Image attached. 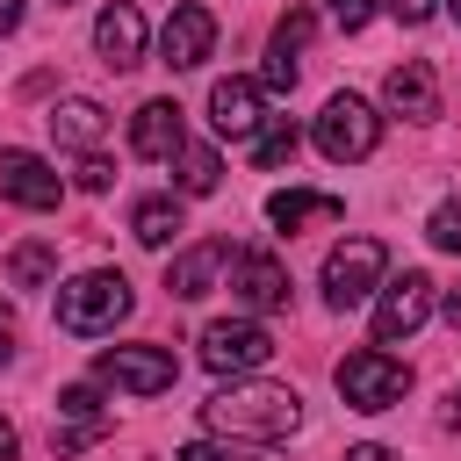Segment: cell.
I'll use <instances>...</instances> for the list:
<instances>
[{
    "instance_id": "1",
    "label": "cell",
    "mask_w": 461,
    "mask_h": 461,
    "mask_svg": "<svg viewBox=\"0 0 461 461\" xmlns=\"http://www.w3.org/2000/svg\"><path fill=\"white\" fill-rule=\"evenodd\" d=\"M202 425L223 439H288L303 425V396L288 382H230L202 403Z\"/></svg>"
},
{
    "instance_id": "2",
    "label": "cell",
    "mask_w": 461,
    "mask_h": 461,
    "mask_svg": "<svg viewBox=\"0 0 461 461\" xmlns=\"http://www.w3.org/2000/svg\"><path fill=\"white\" fill-rule=\"evenodd\" d=\"M130 281L122 274H108V267H94V274H79V281H65L58 288V331H72V339H94V331H115L122 317H130Z\"/></svg>"
},
{
    "instance_id": "3",
    "label": "cell",
    "mask_w": 461,
    "mask_h": 461,
    "mask_svg": "<svg viewBox=\"0 0 461 461\" xmlns=\"http://www.w3.org/2000/svg\"><path fill=\"white\" fill-rule=\"evenodd\" d=\"M331 382H339L346 411H396L403 389H411V367L389 360L382 346H360V353H346V360L331 367Z\"/></svg>"
},
{
    "instance_id": "4",
    "label": "cell",
    "mask_w": 461,
    "mask_h": 461,
    "mask_svg": "<svg viewBox=\"0 0 461 461\" xmlns=\"http://www.w3.org/2000/svg\"><path fill=\"white\" fill-rule=\"evenodd\" d=\"M382 274H389L382 238H346V245H331V259H324V303H331V310H360V303L382 288Z\"/></svg>"
},
{
    "instance_id": "5",
    "label": "cell",
    "mask_w": 461,
    "mask_h": 461,
    "mask_svg": "<svg viewBox=\"0 0 461 461\" xmlns=\"http://www.w3.org/2000/svg\"><path fill=\"white\" fill-rule=\"evenodd\" d=\"M310 137H317V151H324L331 166H346V158H367V151L382 144V115H375L367 101H353V94H331Z\"/></svg>"
},
{
    "instance_id": "6",
    "label": "cell",
    "mask_w": 461,
    "mask_h": 461,
    "mask_svg": "<svg viewBox=\"0 0 461 461\" xmlns=\"http://www.w3.org/2000/svg\"><path fill=\"white\" fill-rule=\"evenodd\" d=\"M267 353H274V339L252 317H216L202 331V367L209 375H252V367H267Z\"/></svg>"
},
{
    "instance_id": "7",
    "label": "cell",
    "mask_w": 461,
    "mask_h": 461,
    "mask_svg": "<svg viewBox=\"0 0 461 461\" xmlns=\"http://www.w3.org/2000/svg\"><path fill=\"white\" fill-rule=\"evenodd\" d=\"M94 375L115 382V389H130V396H158V389L180 382V360H173L166 346H108V353L94 360Z\"/></svg>"
},
{
    "instance_id": "8",
    "label": "cell",
    "mask_w": 461,
    "mask_h": 461,
    "mask_svg": "<svg viewBox=\"0 0 461 461\" xmlns=\"http://www.w3.org/2000/svg\"><path fill=\"white\" fill-rule=\"evenodd\" d=\"M209 50H216V14H209L202 0H180V7L166 14V29H158V65H166V72H194Z\"/></svg>"
},
{
    "instance_id": "9",
    "label": "cell",
    "mask_w": 461,
    "mask_h": 461,
    "mask_svg": "<svg viewBox=\"0 0 461 461\" xmlns=\"http://www.w3.org/2000/svg\"><path fill=\"white\" fill-rule=\"evenodd\" d=\"M425 317H432V281H425V274H396V281H382V303H375V339H382V346L411 339Z\"/></svg>"
},
{
    "instance_id": "10",
    "label": "cell",
    "mask_w": 461,
    "mask_h": 461,
    "mask_svg": "<svg viewBox=\"0 0 461 461\" xmlns=\"http://www.w3.org/2000/svg\"><path fill=\"white\" fill-rule=\"evenodd\" d=\"M0 194H7V202H22V209H58L65 180H58V173H50L36 151L7 144V151H0Z\"/></svg>"
},
{
    "instance_id": "11",
    "label": "cell",
    "mask_w": 461,
    "mask_h": 461,
    "mask_svg": "<svg viewBox=\"0 0 461 461\" xmlns=\"http://www.w3.org/2000/svg\"><path fill=\"white\" fill-rule=\"evenodd\" d=\"M382 101H389V115H403V122H432V115H439V72H432L425 58H403V65L382 79Z\"/></svg>"
},
{
    "instance_id": "12",
    "label": "cell",
    "mask_w": 461,
    "mask_h": 461,
    "mask_svg": "<svg viewBox=\"0 0 461 461\" xmlns=\"http://www.w3.org/2000/svg\"><path fill=\"white\" fill-rule=\"evenodd\" d=\"M230 288L245 310H288V267L274 252H230Z\"/></svg>"
},
{
    "instance_id": "13",
    "label": "cell",
    "mask_w": 461,
    "mask_h": 461,
    "mask_svg": "<svg viewBox=\"0 0 461 461\" xmlns=\"http://www.w3.org/2000/svg\"><path fill=\"white\" fill-rule=\"evenodd\" d=\"M94 50H101V65H108V72L144 65V14H137L130 0L101 7V22H94Z\"/></svg>"
},
{
    "instance_id": "14",
    "label": "cell",
    "mask_w": 461,
    "mask_h": 461,
    "mask_svg": "<svg viewBox=\"0 0 461 461\" xmlns=\"http://www.w3.org/2000/svg\"><path fill=\"white\" fill-rule=\"evenodd\" d=\"M209 122H216V137H245L252 144V130L267 122V108H259V79H216L209 86Z\"/></svg>"
},
{
    "instance_id": "15",
    "label": "cell",
    "mask_w": 461,
    "mask_h": 461,
    "mask_svg": "<svg viewBox=\"0 0 461 461\" xmlns=\"http://www.w3.org/2000/svg\"><path fill=\"white\" fill-rule=\"evenodd\" d=\"M187 144V122H180V101H144L130 115V151L137 158H180Z\"/></svg>"
},
{
    "instance_id": "16",
    "label": "cell",
    "mask_w": 461,
    "mask_h": 461,
    "mask_svg": "<svg viewBox=\"0 0 461 461\" xmlns=\"http://www.w3.org/2000/svg\"><path fill=\"white\" fill-rule=\"evenodd\" d=\"M267 216H274V230H310V223H339L346 216V202L339 194H317V187H281L274 202H267Z\"/></svg>"
},
{
    "instance_id": "17",
    "label": "cell",
    "mask_w": 461,
    "mask_h": 461,
    "mask_svg": "<svg viewBox=\"0 0 461 461\" xmlns=\"http://www.w3.org/2000/svg\"><path fill=\"white\" fill-rule=\"evenodd\" d=\"M223 259H230V245H223V238H202L194 252H180V259L166 267V295H180V303H202Z\"/></svg>"
},
{
    "instance_id": "18",
    "label": "cell",
    "mask_w": 461,
    "mask_h": 461,
    "mask_svg": "<svg viewBox=\"0 0 461 461\" xmlns=\"http://www.w3.org/2000/svg\"><path fill=\"white\" fill-rule=\"evenodd\" d=\"M43 122H50V137H58V144H72V151H94V144L108 137V108H101V101H86V94L58 101Z\"/></svg>"
},
{
    "instance_id": "19",
    "label": "cell",
    "mask_w": 461,
    "mask_h": 461,
    "mask_svg": "<svg viewBox=\"0 0 461 461\" xmlns=\"http://www.w3.org/2000/svg\"><path fill=\"white\" fill-rule=\"evenodd\" d=\"M180 230H187V223H180V202H173V194H151V202H137V209H130V238H137V245H151V252H158V245H173Z\"/></svg>"
},
{
    "instance_id": "20",
    "label": "cell",
    "mask_w": 461,
    "mask_h": 461,
    "mask_svg": "<svg viewBox=\"0 0 461 461\" xmlns=\"http://www.w3.org/2000/svg\"><path fill=\"white\" fill-rule=\"evenodd\" d=\"M295 144H303V130H295L288 115H267V122L252 130V166H259V173H274V166H288V158H295Z\"/></svg>"
},
{
    "instance_id": "21",
    "label": "cell",
    "mask_w": 461,
    "mask_h": 461,
    "mask_svg": "<svg viewBox=\"0 0 461 461\" xmlns=\"http://www.w3.org/2000/svg\"><path fill=\"white\" fill-rule=\"evenodd\" d=\"M50 274H58V245H50V238H29V245L7 252V281H14V288H43Z\"/></svg>"
},
{
    "instance_id": "22",
    "label": "cell",
    "mask_w": 461,
    "mask_h": 461,
    "mask_svg": "<svg viewBox=\"0 0 461 461\" xmlns=\"http://www.w3.org/2000/svg\"><path fill=\"white\" fill-rule=\"evenodd\" d=\"M216 180H223L216 151L209 144H180V194H216Z\"/></svg>"
},
{
    "instance_id": "23",
    "label": "cell",
    "mask_w": 461,
    "mask_h": 461,
    "mask_svg": "<svg viewBox=\"0 0 461 461\" xmlns=\"http://www.w3.org/2000/svg\"><path fill=\"white\" fill-rule=\"evenodd\" d=\"M310 29H317V14H310V7H288V14L274 22V50H288V58H295V50L310 43Z\"/></svg>"
},
{
    "instance_id": "24",
    "label": "cell",
    "mask_w": 461,
    "mask_h": 461,
    "mask_svg": "<svg viewBox=\"0 0 461 461\" xmlns=\"http://www.w3.org/2000/svg\"><path fill=\"white\" fill-rule=\"evenodd\" d=\"M425 238H432L439 252H461V202H439V209L425 216Z\"/></svg>"
},
{
    "instance_id": "25",
    "label": "cell",
    "mask_w": 461,
    "mask_h": 461,
    "mask_svg": "<svg viewBox=\"0 0 461 461\" xmlns=\"http://www.w3.org/2000/svg\"><path fill=\"white\" fill-rule=\"evenodd\" d=\"M58 418H101V389H94V382L58 389Z\"/></svg>"
},
{
    "instance_id": "26",
    "label": "cell",
    "mask_w": 461,
    "mask_h": 461,
    "mask_svg": "<svg viewBox=\"0 0 461 461\" xmlns=\"http://www.w3.org/2000/svg\"><path fill=\"white\" fill-rule=\"evenodd\" d=\"M173 461H259V454H245L238 439H194V447H180Z\"/></svg>"
},
{
    "instance_id": "27",
    "label": "cell",
    "mask_w": 461,
    "mask_h": 461,
    "mask_svg": "<svg viewBox=\"0 0 461 461\" xmlns=\"http://www.w3.org/2000/svg\"><path fill=\"white\" fill-rule=\"evenodd\" d=\"M72 180H79V187H86V194H108V187H115V166H108V158H101V151H86V158H79V173H72Z\"/></svg>"
},
{
    "instance_id": "28",
    "label": "cell",
    "mask_w": 461,
    "mask_h": 461,
    "mask_svg": "<svg viewBox=\"0 0 461 461\" xmlns=\"http://www.w3.org/2000/svg\"><path fill=\"white\" fill-rule=\"evenodd\" d=\"M259 86L288 94V86H295V58H288V50H267V72H259Z\"/></svg>"
},
{
    "instance_id": "29",
    "label": "cell",
    "mask_w": 461,
    "mask_h": 461,
    "mask_svg": "<svg viewBox=\"0 0 461 461\" xmlns=\"http://www.w3.org/2000/svg\"><path fill=\"white\" fill-rule=\"evenodd\" d=\"M331 14H339V29H367V14H375V0H324Z\"/></svg>"
},
{
    "instance_id": "30",
    "label": "cell",
    "mask_w": 461,
    "mask_h": 461,
    "mask_svg": "<svg viewBox=\"0 0 461 461\" xmlns=\"http://www.w3.org/2000/svg\"><path fill=\"white\" fill-rule=\"evenodd\" d=\"M432 7H439V0H389V14H396V22H411V29H418V22H432Z\"/></svg>"
},
{
    "instance_id": "31",
    "label": "cell",
    "mask_w": 461,
    "mask_h": 461,
    "mask_svg": "<svg viewBox=\"0 0 461 461\" xmlns=\"http://www.w3.org/2000/svg\"><path fill=\"white\" fill-rule=\"evenodd\" d=\"M346 461H396V454H389V447H375V439H367V447H346Z\"/></svg>"
},
{
    "instance_id": "32",
    "label": "cell",
    "mask_w": 461,
    "mask_h": 461,
    "mask_svg": "<svg viewBox=\"0 0 461 461\" xmlns=\"http://www.w3.org/2000/svg\"><path fill=\"white\" fill-rule=\"evenodd\" d=\"M22 29V0H0V36H14Z\"/></svg>"
},
{
    "instance_id": "33",
    "label": "cell",
    "mask_w": 461,
    "mask_h": 461,
    "mask_svg": "<svg viewBox=\"0 0 461 461\" xmlns=\"http://www.w3.org/2000/svg\"><path fill=\"white\" fill-rule=\"evenodd\" d=\"M7 353H14V317L0 310V360H7Z\"/></svg>"
},
{
    "instance_id": "34",
    "label": "cell",
    "mask_w": 461,
    "mask_h": 461,
    "mask_svg": "<svg viewBox=\"0 0 461 461\" xmlns=\"http://www.w3.org/2000/svg\"><path fill=\"white\" fill-rule=\"evenodd\" d=\"M447 324L461 331V288H447Z\"/></svg>"
},
{
    "instance_id": "35",
    "label": "cell",
    "mask_w": 461,
    "mask_h": 461,
    "mask_svg": "<svg viewBox=\"0 0 461 461\" xmlns=\"http://www.w3.org/2000/svg\"><path fill=\"white\" fill-rule=\"evenodd\" d=\"M0 461H14V425L0 418Z\"/></svg>"
},
{
    "instance_id": "36",
    "label": "cell",
    "mask_w": 461,
    "mask_h": 461,
    "mask_svg": "<svg viewBox=\"0 0 461 461\" xmlns=\"http://www.w3.org/2000/svg\"><path fill=\"white\" fill-rule=\"evenodd\" d=\"M447 7H454V22H461V0H447Z\"/></svg>"
},
{
    "instance_id": "37",
    "label": "cell",
    "mask_w": 461,
    "mask_h": 461,
    "mask_svg": "<svg viewBox=\"0 0 461 461\" xmlns=\"http://www.w3.org/2000/svg\"><path fill=\"white\" fill-rule=\"evenodd\" d=\"M58 7H72V0H58Z\"/></svg>"
},
{
    "instance_id": "38",
    "label": "cell",
    "mask_w": 461,
    "mask_h": 461,
    "mask_svg": "<svg viewBox=\"0 0 461 461\" xmlns=\"http://www.w3.org/2000/svg\"><path fill=\"white\" fill-rule=\"evenodd\" d=\"M454 403H461V396H454Z\"/></svg>"
}]
</instances>
